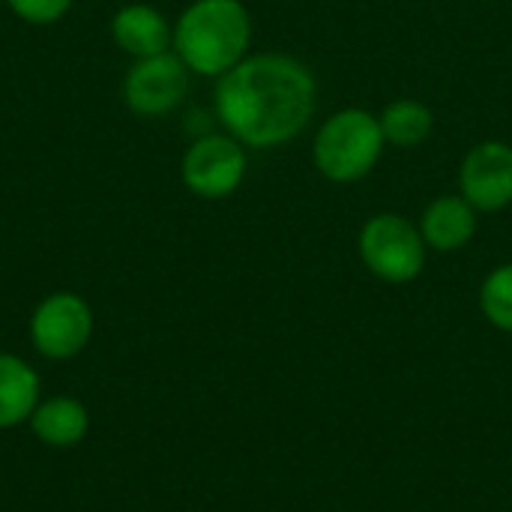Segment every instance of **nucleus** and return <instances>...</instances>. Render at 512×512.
<instances>
[{
    "label": "nucleus",
    "mask_w": 512,
    "mask_h": 512,
    "mask_svg": "<svg viewBox=\"0 0 512 512\" xmlns=\"http://www.w3.org/2000/svg\"><path fill=\"white\" fill-rule=\"evenodd\" d=\"M318 108L315 72L285 51H258L216 78L213 111L246 150H276L306 132Z\"/></svg>",
    "instance_id": "f257e3e1"
},
{
    "label": "nucleus",
    "mask_w": 512,
    "mask_h": 512,
    "mask_svg": "<svg viewBox=\"0 0 512 512\" xmlns=\"http://www.w3.org/2000/svg\"><path fill=\"white\" fill-rule=\"evenodd\" d=\"M252 12L243 0H192L174 21L171 51L192 75L222 78L252 51Z\"/></svg>",
    "instance_id": "f03ea898"
},
{
    "label": "nucleus",
    "mask_w": 512,
    "mask_h": 512,
    "mask_svg": "<svg viewBox=\"0 0 512 512\" xmlns=\"http://www.w3.org/2000/svg\"><path fill=\"white\" fill-rule=\"evenodd\" d=\"M387 150L381 120L369 108H339L312 138V165L330 183H357L375 171Z\"/></svg>",
    "instance_id": "7ed1b4c3"
},
{
    "label": "nucleus",
    "mask_w": 512,
    "mask_h": 512,
    "mask_svg": "<svg viewBox=\"0 0 512 512\" xmlns=\"http://www.w3.org/2000/svg\"><path fill=\"white\" fill-rule=\"evenodd\" d=\"M426 249L420 225L390 210L369 216L357 234L360 261L372 276L390 285L414 282L426 267Z\"/></svg>",
    "instance_id": "20e7f679"
},
{
    "label": "nucleus",
    "mask_w": 512,
    "mask_h": 512,
    "mask_svg": "<svg viewBox=\"0 0 512 512\" xmlns=\"http://www.w3.org/2000/svg\"><path fill=\"white\" fill-rule=\"evenodd\" d=\"M249 171V150L228 132H204L189 141L180 159V180L201 201L231 198Z\"/></svg>",
    "instance_id": "39448f33"
},
{
    "label": "nucleus",
    "mask_w": 512,
    "mask_h": 512,
    "mask_svg": "<svg viewBox=\"0 0 512 512\" xmlns=\"http://www.w3.org/2000/svg\"><path fill=\"white\" fill-rule=\"evenodd\" d=\"M93 339V309L81 294L54 291L30 315V342L45 360H72Z\"/></svg>",
    "instance_id": "423d86ee"
},
{
    "label": "nucleus",
    "mask_w": 512,
    "mask_h": 512,
    "mask_svg": "<svg viewBox=\"0 0 512 512\" xmlns=\"http://www.w3.org/2000/svg\"><path fill=\"white\" fill-rule=\"evenodd\" d=\"M189 75L174 51L132 60L123 75V102L138 117H165L189 96Z\"/></svg>",
    "instance_id": "0eeeda50"
},
{
    "label": "nucleus",
    "mask_w": 512,
    "mask_h": 512,
    "mask_svg": "<svg viewBox=\"0 0 512 512\" xmlns=\"http://www.w3.org/2000/svg\"><path fill=\"white\" fill-rule=\"evenodd\" d=\"M459 195L477 213H498L512 204V144L501 138L477 141L459 162Z\"/></svg>",
    "instance_id": "6e6552de"
},
{
    "label": "nucleus",
    "mask_w": 512,
    "mask_h": 512,
    "mask_svg": "<svg viewBox=\"0 0 512 512\" xmlns=\"http://www.w3.org/2000/svg\"><path fill=\"white\" fill-rule=\"evenodd\" d=\"M171 36H174V21H168L165 12L156 9L153 3H141V0L126 3L111 18V39L132 60L171 51Z\"/></svg>",
    "instance_id": "1a4fd4ad"
},
{
    "label": "nucleus",
    "mask_w": 512,
    "mask_h": 512,
    "mask_svg": "<svg viewBox=\"0 0 512 512\" xmlns=\"http://www.w3.org/2000/svg\"><path fill=\"white\" fill-rule=\"evenodd\" d=\"M480 213L456 192V195H438L426 204L420 216V234L429 249L435 252H459L465 249L477 234Z\"/></svg>",
    "instance_id": "9d476101"
},
{
    "label": "nucleus",
    "mask_w": 512,
    "mask_h": 512,
    "mask_svg": "<svg viewBox=\"0 0 512 512\" xmlns=\"http://www.w3.org/2000/svg\"><path fill=\"white\" fill-rule=\"evenodd\" d=\"M27 423L39 444L54 450H69L84 441L90 429V414L72 396H51V399H39Z\"/></svg>",
    "instance_id": "9b49d317"
},
{
    "label": "nucleus",
    "mask_w": 512,
    "mask_h": 512,
    "mask_svg": "<svg viewBox=\"0 0 512 512\" xmlns=\"http://www.w3.org/2000/svg\"><path fill=\"white\" fill-rule=\"evenodd\" d=\"M36 405H39L36 369L21 357L0 351V432L27 423Z\"/></svg>",
    "instance_id": "f8f14e48"
},
{
    "label": "nucleus",
    "mask_w": 512,
    "mask_h": 512,
    "mask_svg": "<svg viewBox=\"0 0 512 512\" xmlns=\"http://www.w3.org/2000/svg\"><path fill=\"white\" fill-rule=\"evenodd\" d=\"M378 120H381L387 147H396V150H417L435 132V111L426 102L411 99V96H402L384 105Z\"/></svg>",
    "instance_id": "ddd939ff"
},
{
    "label": "nucleus",
    "mask_w": 512,
    "mask_h": 512,
    "mask_svg": "<svg viewBox=\"0 0 512 512\" xmlns=\"http://www.w3.org/2000/svg\"><path fill=\"white\" fill-rule=\"evenodd\" d=\"M480 309L498 330L512 333V261L495 267L480 285Z\"/></svg>",
    "instance_id": "4468645a"
},
{
    "label": "nucleus",
    "mask_w": 512,
    "mask_h": 512,
    "mask_svg": "<svg viewBox=\"0 0 512 512\" xmlns=\"http://www.w3.org/2000/svg\"><path fill=\"white\" fill-rule=\"evenodd\" d=\"M75 0H3V6L21 18L24 24H36V27H48L57 24L60 18L69 15Z\"/></svg>",
    "instance_id": "2eb2a0df"
},
{
    "label": "nucleus",
    "mask_w": 512,
    "mask_h": 512,
    "mask_svg": "<svg viewBox=\"0 0 512 512\" xmlns=\"http://www.w3.org/2000/svg\"><path fill=\"white\" fill-rule=\"evenodd\" d=\"M0 9H3V0H0Z\"/></svg>",
    "instance_id": "dca6fc26"
}]
</instances>
